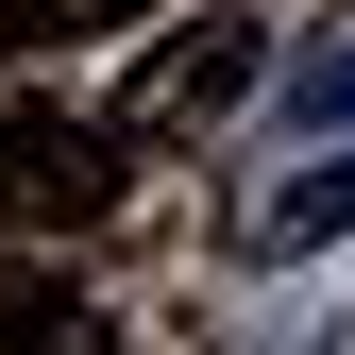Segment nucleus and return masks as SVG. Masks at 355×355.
<instances>
[{
  "label": "nucleus",
  "mask_w": 355,
  "mask_h": 355,
  "mask_svg": "<svg viewBox=\"0 0 355 355\" xmlns=\"http://www.w3.org/2000/svg\"><path fill=\"white\" fill-rule=\"evenodd\" d=\"M322 237H355V153H322V169H288V187L254 203V254H322Z\"/></svg>",
  "instance_id": "obj_4"
},
{
  "label": "nucleus",
  "mask_w": 355,
  "mask_h": 355,
  "mask_svg": "<svg viewBox=\"0 0 355 355\" xmlns=\"http://www.w3.org/2000/svg\"><path fill=\"white\" fill-rule=\"evenodd\" d=\"M288 102H304V119H322V136H338V119H355V34H322V51L288 68Z\"/></svg>",
  "instance_id": "obj_6"
},
{
  "label": "nucleus",
  "mask_w": 355,
  "mask_h": 355,
  "mask_svg": "<svg viewBox=\"0 0 355 355\" xmlns=\"http://www.w3.org/2000/svg\"><path fill=\"white\" fill-rule=\"evenodd\" d=\"M254 85H271V34L203 0V17H169L153 51H136V85H119V119H102V136H220Z\"/></svg>",
  "instance_id": "obj_1"
},
{
  "label": "nucleus",
  "mask_w": 355,
  "mask_h": 355,
  "mask_svg": "<svg viewBox=\"0 0 355 355\" xmlns=\"http://www.w3.org/2000/svg\"><path fill=\"white\" fill-rule=\"evenodd\" d=\"M0 355H119V304L68 288L51 254H0Z\"/></svg>",
  "instance_id": "obj_3"
},
{
  "label": "nucleus",
  "mask_w": 355,
  "mask_h": 355,
  "mask_svg": "<svg viewBox=\"0 0 355 355\" xmlns=\"http://www.w3.org/2000/svg\"><path fill=\"white\" fill-rule=\"evenodd\" d=\"M102 17H153V0H0V51H51V34H102Z\"/></svg>",
  "instance_id": "obj_5"
},
{
  "label": "nucleus",
  "mask_w": 355,
  "mask_h": 355,
  "mask_svg": "<svg viewBox=\"0 0 355 355\" xmlns=\"http://www.w3.org/2000/svg\"><path fill=\"white\" fill-rule=\"evenodd\" d=\"M119 203V136L102 119H0V220L51 237V220H102Z\"/></svg>",
  "instance_id": "obj_2"
}]
</instances>
